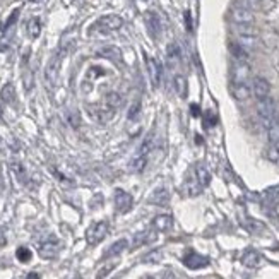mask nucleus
Returning <instances> with one entry per match:
<instances>
[{"mask_svg": "<svg viewBox=\"0 0 279 279\" xmlns=\"http://www.w3.org/2000/svg\"><path fill=\"white\" fill-rule=\"evenodd\" d=\"M123 26V19L116 14H108V16H103L99 17L95 24L89 28V34H108V33H113L116 29H120Z\"/></svg>", "mask_w": 279, "mask_h": 279, "instance_id": "obj_1", "label": "nucleus"}, {"mask_svg": "<svg viewBox=\"0 0 279 279\" xmlns=\"http://www.w3.org/2000/svg\"><path fill=\"white\" fill-rule=\"evenodd\" d=\"M144 22H146V29H148L149 36L156 40V38L161 34V22H160V17H158V16L154 14V12H146V14H144Z\"/></svg>", "mask_w": 279, "mask_h": 279, "instance_id": "obj_10", "label": "nucleus"}, {"mask_svg": "<svg viewBox=\"0 0 279 279\" xmlns=\"http://www.w3.org/2000/svg\"><path fill=\"white\" fill-rule=\"evenodd\" d=\"M246 228L250 230V231H254V233H259V231H262V230H264V225H262V223H259V221H254V219H248V221H246Z\"/></svg>", "mask_w": 279, "mask_h": 279, "instance_id": "obj_34", "label": "nucleus"}, {"mask_svg": "<svg viewBox=\"0 0 279 279\" xmlns=\"http://www.w3.org/2000/svg\"><path fill=\"white\" fill-rule=\"evenodd\" d=\"M26 279H40V274H36V272H29Z\"/></svg>", "mask_w": 279, "mask_h": 279, "instance_id": "obj_42", "label": "nucleus"}, {"mask_svg": "<svg viewBox=\"0 0 279 279\" xmlns=\"http://www.w3.org/2000/svg\"><path fill=\"white\" fill-rule=\"evenodd\" d=\"M231 76H233V82L240 84V82H245L250 76V67L246 66V62H238L236 60L233 64V69H231Z\"/></svg>", "mask_w": 279, "mask_h": 279, "instance_id": "obj_11", "label": "nucleus"}, {"mask_svg": "<svg viewBox=\"0 0 279 279\" xmlns=\"http://www.w3.org/2000/svg\"><path fill=\"white\" fill-rule=\"evenodd\" d=\"M146 242H148V231L137 233V235L134 236V248L135 246H141L142 243H146Z\"/></svg>", "mask_w": 279, "mask_h": 279, "instance_id": "obj_35", "label": "nucleus"}, {"mask_svg": "<svg viewBox=\"0 0 279 279\" xmlns=\"http://www.w3.org/2000/svg\"><path fill=\"white\" fill-rule=\"evenodd\" d=\"M58 250H60V242L55 236H50V238L41 243L38 252H40V255L43 259H53L58 254Z\"/></svg>", "mask_w": 279, "mask_h": 279, "instance_id": "obj_8", "label": "nucleus"}, {"mask_svg": "<svg viewBox=\"0 0 279 279\" xmlns=\"http://www.w3.org/2000/svg\"><path fill=\"white\" fill-rule=\"evenodd\" d=\"M112 269H113V264H112V265H108V267H105V269H103V271H99V272H98V276H96V279H103L106 274H108L110 271H112Z\"/></svg>", "mask_w": 279, "mask_h": 279, "instance_id": "obj_38", "label": "nucleus"}, {"mask_svg": "<svg viewBox=\"0 0 279 279\" xmlns=\"http://www.w3.org/2000/svg\"><path fill=\"white\" fill-rule=\"evenodd\" d=\"M238 43L242 45L245 50H252L257 47V36H248V34H238Z\"/></svg>", "mask_w": 279, "mask_h": 279, "instance_id": "obj_26", "label": "nucleus"}, {"mask_svg": "<svg viewBox=\"0 0 279 279\" xmlns=\"http://www.w3.org/2000/svg\"><path fill=\"white\" fill-rule=\"evenodd\" d=\"M185 22H187L189 31H192V24H190V12H185Z\"/></svg>", "mask_w": 279, "mask_h": 279, "instance_id": "obj_40", "label": "nucleus"}, {"mask_svg": "<svg viewBox=\"0 0 279 279\" xmlns=\"http://www.w3.org/2000/svg\"><path fill=\"white\" fill-rule=\"evenodd\" d=\"M105 99H106V106H108V108L112 110V112H115L116 108H120V106H122V103H123L122 96H120L118 93H115V91L108 93Z\"/></svg>", "mask_w": 279, "mask_h": 279, "instance_id": "obj_23", "label": "nucleus"}, {"mask_svg": "<svg viewBox=\"0 0 279 279\" xmlns=\"http://www.w3.org/2000/svg\"><path fill=\"white\" fill-rule=\"evenodd\" d=\"M146 62H148V72L152 81V86H161V81H163V67H161V64L152 57H146Z\"/></svg>", "mask_w": 279, "mask_h": 279, "instance_id": "obj_6", "label": "nucleus"}, {"mask_svg": "<svg viewBox=\"0 0 279 279\" xmlns=\"http://www.w3.org/2000/svg\"><path fill=\"white\" fill-rule=\"evenodd\" d=\"M236 33L248 34V36H257V29L252 28V24H236Z\"/></svg>", "mask_w": 279, "mask_h": 279, "instance_id": "obj_31", "label": "nucleus"}, {"mask_svg": "<svg viewBox=\"0 0 279 279\" xmlns=\"http://www.w3.org/2000/svg\"><path fill=\"white\" fill-rule=\"evenodd\" d=\"M230 50H231V55L238 62H246V60H248V50H245V48H243L240 43H231V45H230Z\"/></svg>", "mask_w": 279, "mask_h": 279, "instance_id": "obj_22", "label": "nucleus"}, {"mask_svg": "<svg viewBox=\"0 0 279 279\" xmlns=\"http://www.w3.org/2000/svg\"><path fill=\"white\" fill-rule=\"evenodd\" d=\"M231 21L235 24H252L255 21V16L250 9L236 5V7L231 9Z\"/></svg>", "mask_w": 279, "mask_h": 279, "instance_id": "obj_5", "label": "nucleus"}, {"mask_svg": "<svg viewBox=\"0 0 279 279\" xmlns=\"http://www.w3.org/2000/svg\"><path fill=\"white\" fill-rule=\"evenodd\" d=\"M146 279H154V278H152V276H149V278H146Z\"/></svg>", "mask_w": 279, "mask_h": 279, "instance_id": "obj_43", "label": "nucleus"}, {"mask_svg": "<svg viewBox=\"0 0 279 279\" xmlns=\"http://www.w3.org/2000/svg\"><path fill=\"white\" fill-rule=\"evenodd\" d=\"M269 93H271V84L265 77H255L254 82H252V95H255L257 99H264L269 98Z\"/></svg>", "mask_w": 279, "mask_h": 279, "instance_id": "obj_9", "label": "nucleus"}, {"mask_svg": "<svg viewBox=\"0 0 279 279\" xmlns=\"http://www.w3.org/2000/svg\"><path fill=\"white\" fill-rule=\"evenodd\" d=\"M267 158H269V161H272V163H279V146H276V144L269 146Z\"/></svg>", "mask_w": 279, "mask_h": 279, "instance_id": "obj_33", "label": "nucleus"}, {"mask_svg": "<svg viewBox=\"0 0 279 279\" xmlns=\"http://www.w3.org/2000/svg\"><path fill=\"white\" fill-rule=\"evenodd\" d=\"M127 245H129L127 240H125V238H120L118 242H115V243H112V245H110V248L105 252V255H103V257L110 259V257H115V255H120L123 250H125V248H127Z\"/></svg>", "mask_w": 279, "mask_h": 279, "instance_id": "obj_15", "label": "nucleus"}, {"mask_svg": "<svg viewBox=\"0 0 279 279\" xmlns=\"http://www.w3.org/2000/svg\"><path fill=\"white\" fill-rule=\"evenodd\" d=\"M269 196H272L274 199H279V185H278V187H274V189L269 190Z\"/></svg>", "mask_w": 279, "mask_h": 279, "instance_id": "obj_39", "label": "nucleus"}, {"mask_svg": "<svg viewBox=\"0 0 279 279\" xmlns=\"http://www.w3.org/2000/svg\"><path fill=\"white\" fill-rule=\"evenodd\" d=\"M31 2H40V0H31Z\"/></svg>", "mask_w": 279, "mask_h": 279, "instance_id": "obj_44", "label": "nucleus"}, {"mask_svg": "<svg viewBox=\"0 0 279 279\" xmlns=\"http://www.w3.org/2000/svg\"><path fill=\"white\" fill-rule=\"evenodd\" d=\"M163 279H177V276L173 274L171 271H164V274H163Z\"/></svg>", "mask_w": 279, "mask_h": 279, "instance_id": "obj_41", "label": "nucleus"}, {"mask_svg": "<svg viewBox=\"0 0 279 279\" xmlns=\"http://www.w3.org/2000/svg\"><path fill=\"white\" fill-rule=\"evenodd\" d=\"M183 264L187 265L189 269H200V267H206L207 264H209V259L204 257V255L200 254H196V252H190V254H187L183 257Z\"/></svg>", "mask_w": 279, "mask_h": 279, "instance_id": "obj_12", "label": "nucleus"}, {"mask_svg": "<svg viewBox=\"0 0 279 279\" xmlns=\"http://www.w3.org/2000/svg\"><path fill=\"white\" fill-rule=\"evenodd\" d=\"M12 171H14V175H16V177H17V180L21 181V183H26L28 177H26V171H24V168H22V164H19V163H12Z\"/></svg>", "mask_w": 279, "mask_h": 279, "instance_id": "obj_32", "label": "nucleus"}, {"mask_svg": "<svg viewBox=\"0 0 279 279\" xmlns=\"http://www.w3.org/2000/svg\"><path fill=\"white\" fill-rule=\"evenodd\" d=\"M106 233H108V225H106L105 221H98L95 223V225H91V228L87 230L86 233L87 243H89V245H96V243H99L105 238Z\"/></svg>", "mask_w": 279, "mask_h": 279, "instance_id": "obj_4", "label": "nucleus"}, {"mask_svg": "<svg viewBox=\"0 0 279 279\" xmlns=\"http://www.w3.org/2000/svg\"><path fill=\"white\" fill-rule=\"evenodd\" d=\"M261 261H262L261 254H259V252H255V250L245 252V254H243V257H242V262L246 265V267H257V265L261 264Z\"/></svg>", "mask_w": 279, "mask_h": 279, "instance_id": "obj_19", "label": "nucleus"}, {"mask_svg": "<svg viewBox=\"0 0 279 279\" xmlns=\"http://www.w3.org/2000/svg\"><path fill=\"white\" fill-rule=\"evenodd\" d=\"M146 161H148V156H146V154H142V152H137V156L132 158L129 168H131L132 171H135V173H141V171L144 170V166H146Z\"/></svg>", "mask_w": 279, "mask_h": 279, "instance_id": "obj_21", "label": "nucleus"}, {"mask_svg": "<svg viewBox=\"0 0 279 279\" xmlns=\"http://www.w3.org/2000/svg\"><path fill=\"white\" fill-rule=\"evenodd\" d=\"M132 204H134V199H132L131 194H127L125 190H116L115 192V209L118 211L120 214L129 213Z\"/></svg>", "mask_w": 279, "mask_h": 279, "instance_id": "obj_7", "label": "nucleus"}, {"mask_svg": "<svg viewBox=\"0 0 279 279\" xmlns=\"http://www.w3.org/2000/svg\"><path fill=\"white\" fill-rule=\"evenodd\" d=\"M161 261V252L160 250H154L151 254H148L144 257V262H160Z\"/></svg>", "mask_w": 279, "mask_h": 279, "instance_id": "obj_36", "label": "nucleus"}, {"mask_svg": "<svg viewBox=\"0 0 279 279\" xmlns=\"http://www.w3.org/2000/svg\"><path fill=\"white\" fill-rule=\"evenodd\" d=\"M196 178H197V181L200 183L202 189L211 183V173H209V170H207L206 164H202V163L197 164L196 166Z\"/></svg>", "mask_w": 279, "mask_h": 279, "instance_id": "obj_17", "label": "nucleus"}, {"mask_svg": "<svg viewBox=\"0 0 279 279\" xmlns=\"http://www.w3.org/2000/svg\"><path fill=\"white\" fill-rule=\"evenodd\" d=\"M267 137H269V144H276L279 146V123H272L271 127L267 129Z\"/></svg>", "mask_w": 279, "mask_h": 279, "instance_id": "obj_29", "label": "nucleus"}, {"mask_svg": "<svg viewBox=\"0 0 279 279\" xmlns=\"http://www.w3.org/2000/svg\"><path fill=\"white\" fill-rule=\"evenodd\" d=\"M231 95H233V98H235L236 101H246V99L252 96V87H248L245 82H240V84L233 82Z\"/></svg>", "mask_w": 279, "mask_h": 279, "instance_id": "obj_14", "label": "nucleus"}, {"mask_svg": "<svg viewBox=\"0 0 279 279\" xmlns=\"http://www.w3.org/2000/svg\"><path fill=\"white\" fill-rule=\"evenodd\" d=\"M152 228L160 233L170 231L173 228V218H171L170 214H160V216H156V218L152 219Z\"/></svg>", "mask_w": 279, "mask_h": 279, "instance_id": "obj_13", "label": "nucleus"}, {"mask_svg": "<svg viewBox=\"0 0 279 279\" xmlns=\"http://www.w3.org/2000/svg\"><path fill=\"white\" fill-rule=\"evenodd\" d=\"M62 51L55 53L53 57L50 58V62L47 64V69H45V81L50 87L57 86L58 81V74H60V62H62Z\"/></svg>", "mask_w": 279, "mask_h": 279, "instance_id": "obj_3", "label": "nucleus"}, {"mask_svg": "<svg viewBox=\"0 0 279 279\" xmlns=\"http://www.w3.org/2000/svg\"><path fill=\"white\" fill-rule=\"evenodd\" d=\"M168 200H170V194H168V190L164 189V187L156 189L154 192H152V196L149 197V202L158 204V206H166Z\"/></svg>", "mask_w": 279, "mask_h": 279, "instance_id": "obj_16", "label": "nucleus"}, {"mask_svg": "<svg viewBox=\"0 0 279 279\" xmlns=\"http://www.w3.org/2000/svg\"><path fill=\"white\" fill-rule=\"evenodd\" d=\"M257 113H259V118L262 120L264 127H271L274 123V101L271 98H264V99H259L257 101Z\"/></svg>", "mask_w": 279, "mask_h": 279, "instance_id": "obj_2", "label": "nucleus"}, {"mask_svg": "<svg viewBox=\"0 0 279 279\" xmlns=\"http://www.w3.org/2000/svg\"><path fill=\"white\" fill-rule=\"evenodd\" d=\"M96 55L101 58H108V60H120V57H122V53H120V50L116 47H105V48H99L98 51H96Z\"/></svg>", "mask_w": 279, "mask_h": 279, "instance_id": "obj_18", "label": "nucleus"}, {"mask_svg": "<svg viewBox=\"0 0 279 279\" xmlns=\"http://www.w3.org/2000/svg\"><path fill=\"white\" fill-rule=\"evenodd\" d=\"M166 55H168V62H170L171 66H177V62L180 60V48H178V45L175 43L168 45Z\"/></svg>", "mask_w": 279, "mask_h": 279, "instance_id": "obj_28", "label": "nucleus"}, {"mask_svg": "<svg viewBox=\"0 0 279 279\" xmlns=\"http://www.w3.org/2000/svg\"><path fill=\"white\" fill-rule=\"evenodd\" d=\"M141 112V103H135L134 108H131V112H129V118L134 120L135 116H137V113Z\"/></svg>", "mask_w": 279, "mask_h": 279, "instance_id": "obj_37", "label": "nucleus"}, {"mask_svg": "<svg viewBox=\"0 0 279 279\" xmlns=\"http://www.w3.org/2000/svg\"><path fill=\"white\" fill-rule=\"evenodd\" d=\"M0 99L4 103H12L16 99V91L11 82L5 84V86L2 87V91H0Z\"/></svg>", "mask_w": 279, "mask_h": 279, "instance_id": "obj_25", "label": "nucleus"}, {"mask_svg": "<svg viewBox=\"0 0 279 279\" xmlns=\"http://www.w3.org/2000/svg\"><path fill=\"white\" fill-rule=\"evenodd\" d=\"M185 192H187V196H190V197H196L202 192V187H200V183L197 181V178L196 180H189L185 183Z\"/></svg>", "mask_w": 279, "mask_h": 279, "instance_id": "obj_27", "label": "nucleus"}, {"mask_svg": "<svg viewBox=\"0 0 279 279\" xmlns=\"http://www.w3.org/2000/svg\"><path fill=\"white\" fill-rule=\"evenodd\" d=\"M16 257H17L19 262H29L31 261V257H33V254H31V250H29L28 246H19L17 250H16Z\"/></svg>", "mask_w": 279, "mask_h": 279, "instance_id": "obj_30", "label": "nucleus"}, {"mask_svg": "<svg viewBox=\"0 0 279 279\" xmlns=\"http://www.w3.org/2000/svg\"><path fill=\"white\" fill-rule=\"evenodd\" d=\"M41 33V22L38 17H33V19H29L28 22V34L29 38H33V40H36L38 36H40Z\"/></svg>", "mask_w": 279, "mask_h": 279, "instance_id": "obj_24", "label": "nucleus"}, {"mask_svg": "<svg viewBox=\"0 0 279 279\" xmlns=\"http://www.w3.org/2000/svg\"><path fill=\"white\" fill-rule=\"evenodd\" d=\"M173 87L180 98H185V96H187V79H185L181 74H177V76L173 77Z\"/></svg>", "mask_w": 279, "mask_h": 279, "instance_id": "obj_20", "label": "nucleus"}]
</instances>
